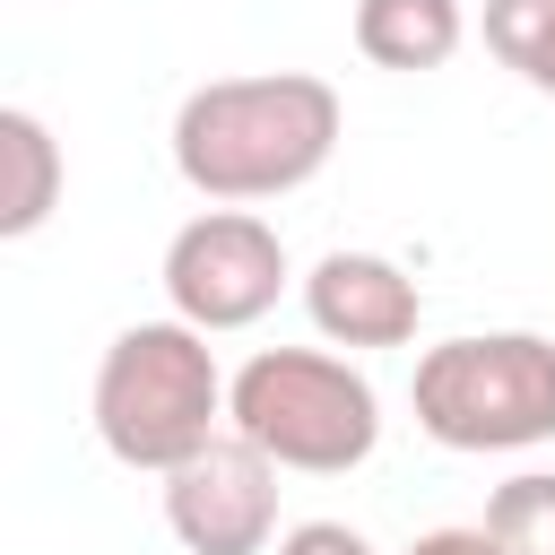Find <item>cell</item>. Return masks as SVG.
I'll return each mask as SVG.
<instances>
[{
    "label": "cell",
    "instance_id": "4fadbf2b",
    "mask_svg": "<svg viewBox=\"0 0 555 555\" xmlns=\"http://www.w3.org/2000/svg\"><path fill=\"white\" fill-rule=\"evenodd\" d=\"M408 555H494V538H486V520L477 529H425Z\"/></svg>",
    "mask_w": 555,
    "mask_h": 555
},
{
    "label": "cell",
    "instance_id": "52a82bcc",
    "mask_svg": "<svg viewBox=\"0 0 555 555\" xmlns=\"http://www.w3.org/2000/svg\"><path fill=\"white\" fill-rule=\"evenodd\" d=\"M304 312L330 347H408L416 338V278L382 251H321L304 278Z\"/></svg>",
    "mask_w": 555,
    "mask_h": 555
},
{
    "label": "cell",
    "instance_id": "30bf717a",
    "mask_svg": "<svg viewBox=\"0 0 555 555\" xmlns=\"http://www.w3.org/2000/svg\"><path fill=\"white\" fill-rule=\"evenodd\" d=\"M494 555H555V468H520L486 494Z\"/></svg>",
    "mask_w": 555,
    "mask_h": 555
},
{
    "label": "cell",
    "instance_id": "7a4b0ae2",
    "mask_svg": "<svg viewBox=\"0 0 555 555\" xmlns=\"http://www.w3.org/2000/svg\"><path fill=\"white\" fill-rule=\"evenodd\" d=\"M225 373L208 356V330H191L182 312L173 321H130L104 364H95V442L121 460V468H182L191 451H208L225 434Z\"/></svg>",
    "mask_w": 555,
    "mask_h": 555
},
{
    "label": "cell",
    "instance_id": "ba28073f",
    "mask_svg": "<svg viewBox=\"0 0 555 555\" xmlns=\"http://www.w3.org/2000/svg\"><path fill=\"white\" fill-rule=\"evenodd\" d=\"M460 35H468L460 0H356V52L373 69H408V78L442 69L460 52Z\"/></svg>",
    "mask_w": 555,
    "mask_h": 555
},
{
    "label": "cell",
    "instance_id": "6da1fadb",
    "mask_svg": "<svg viewBox=\"0 0 555 555\" xmlns=\"http://www.w3.org/2000/svg\"><path fill=\"white\" fill-rule=\"evenodd\" d=\"M338 130H347V104L312 69L208 78L173 113V173L199 199H217V208L286 199V191H304L338 156Z\"/></svg>",
    "mask_w": 555,
    "mask_h": 555
},
{
    "label": "cell",
    "instance_id": "5b68a950",
    "mask_svg": "<svg viewBox=\"0 0 555 555\" xmlns=\"http://www.w3.org/2000/svg\"><path fill=\"white\" fill-rule=\"evenodd\" d=\"M286 295V243L251 208H208L165 243V304L191 330H251Z\"/></svg>",
    "mask_w": 555,
    "mask_h": 555
},
{
    "label": "cell",
    "instance_id": "8992f818",
    "mask_svg": "<svg viewBox=\"0 0 555 555\" xmlns=\"http://www.w3.org/2000/svg\"><path fill=\"white\" fill-rule=\"evenodd\" d=\"M165 529L191 555H269L278 546V460L225 425L208 451L165 468Z\"/></svg>",
    "mask_w": 555,
    "mask_h": 555
},
{
    "label": "cell",
    "instance_id": "9c48e42d",
    "mask_svg": "<svg viewBox=\"0 0 555 555\" xmlns=\"http://www.w3.org/2000/svg\"><path fill=\"white\" fill-rule=\"evenodd\" d=\"M52 208H61V139L43 130V113L9 104L0 113V234L26 243Z\"/></svg>",
    "mask_w": 555,
    "mask_h": 555
},
{
    "label": "cell",
    "instance_id": "277c9868",
    "mask_svg": "<svg viewBox=\"0 0 555 555\" xmlns=\"http://www.w3.org/2000/svg\"><path fill=\"white\" fill-rule=\"evenodd\" d=\"M416 425L442 451H529L555 442V338L538 330H486L442 338L416 356Z\"/></svg>",
    "mask_w": 555,
    "mask_h": 555
},
{
    "label": "cell",
    "instance_id": "7c38bea8",
    "mask_svg": "<svg viewBox=\"0 0 555 555\" xmlns=\"http://www.w3.org/2000/svg\"><path fill=\"white\" fill-rule=\"evenodd\" d=\"M278 555H373V546H364V529H347V520H295V529L278 538Z\"/></svg>",
    "mask_w": 555,
    "mask_h": 555
},
{
    "label": "cell",
    "instance_id": "3957f363",
    "mask_svg": "<svg viewBox=\"0 0 555 555\" xmlns=\"http://www.w3.org/2000/svg\"><path fill=\"white\" fill-rule=\"evenodd\" d=\"M225 425L243 442H260L278 468H295V477H347L382 442V399L347 356L260 347L225 390Z\"/></svg>",
    "mask_w": 555,
    "mask_h": 555
},
{
    "label": "cell",
    "instance_id": "8fae6325",
    "mask_svg": "<svg viewBox=\"0 0 555 555\" xmlns=\"http://www.w3.org/2000/svg\"><path fill=\"white\" fill-rule=\"evenodd\" d=\"M486 52L555 95V0H486Z\"/></svg>",
    "mask_w": 555,
    "mask_h": 555
}]
</instances>
